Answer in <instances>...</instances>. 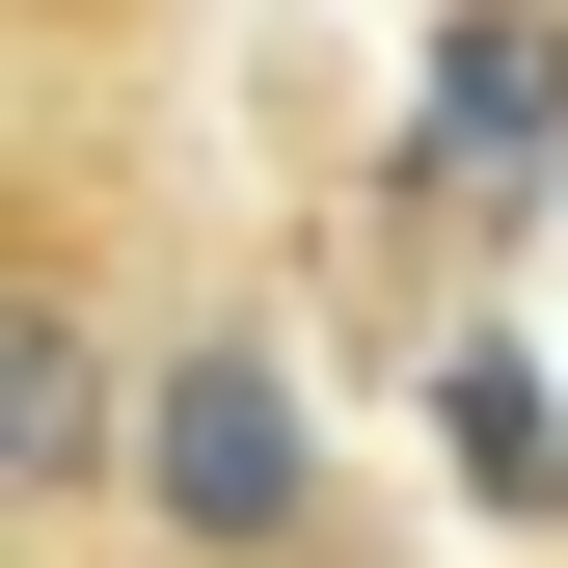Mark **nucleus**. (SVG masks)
<instances>
[{
  "mask_svg": "<svg viewBox=\"0 0 568 568\" xmlns=\"http://www.w3.org/2000/svg\"><path fill=\"white\" fill-rule=\"evenodd\" d=\"M109 487H135V568H352V487L298 460V406H271V352H244L217 298L163 325V379H135Z\"/></svg>",
  "mask_w": 568,
  "mask_h": 568,
  "instance_id": "1",
  "label": "nucleus"
}]
</instances>
